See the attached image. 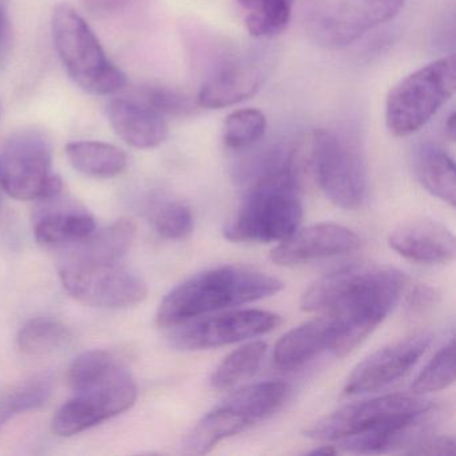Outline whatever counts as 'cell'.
Segmentation results:
<instances>
[{
  "mask_svg": "<svg viewBox=\"0 0 456 456\" xmlns=\"http://www.w3.org/2000/svg\"><path fill=\"white\" fill-rule=\"evenodd\" d=\"M405 284L407 276L399 269L354 264L316 280L301 296L300 306L308 314L335 319L338 332L330 351L344 357L388 316Z\"/></svg>",
  "mask_w": 456,
  "mask_h": 456,
  "instance_id": "1",
  "label": "cell"
},
{
  "mask_svg": "<svg viewBox=\"0 0 456 456\" xmlns=\"http://www.w3.org/2000/svg\"><path fill=\"white\" fill-rule=\"evenodd\" d=\"M284 289V282L248 266L223 265L207 269L170 290L159 304L157 322L177 327L231 306L271 297Z\"/></svg>",
  "mask_w": 456,
  "mask_h": 456,
  "instance_id": "2",
  "label": "cell"
},
{
  "mask_svg": "<svg viewBox=\"0 0 456 456\" xmlns=\"http://www.w3.org/2000/svg\"><path fill=\"white\" fill-rule=\"evenodd\" d=\"M300 188L289 159L266 170L245 194L224 236L232 242L261 244L287 239L303 220Z\"/></svg>",
  "mask_w": 456,
  "mask_h": 456,
  "instance_id": "3",
  "label": "cell"
},
{
  "mask_svg": "<svg viewBox=\"0 0 456 456\" xmlns=\"http://www.w3.org/2000/svg\"><path fill=\"white\" fill-rule=\"evenodd\" d=\"M52 34L66 73L82 90L93 95H113L126 86V74L111 62L94 31L73 6L55 7Z\"/></svg>",
  "mask_w": 456,
  "mask_h": 456,
  "instance_id": "4",
  "label": "cell"
},
{
  "mask_svg": "<svg viewBox=\"0 0 456 456\" xmlns=\"http://www.w3.org/2000/svg\"><path fill=\"white\" fill-rule=\"evenodd\" d=\"M455 89V55L427 63L389 90L386 101L387 129L395 137L415 134L452 98Z\"/></svg>",
  "mask_w": 456,
  "mask_h": 456,
  "instance_id": "5",
  "label": "cell"
},
{
  "mask_svg": "<svg viewBox=\"0 0 456 456\" xmlns=\"http://www.w3.org/2000/svg\"><path fill=\"white\" fill-rule=\"evenodd\" d=\"M304 167L336 207L359 209L367 196L364 161L354 143L333 130L320 129L303 146Z\"/></svg>",
  "mask_w": 456,
  "mask_h": 456,
  "instance_id": "6",
  "label": "cell"
},
{
  "mask_svg": "<svg viewBox=\"0 0 456 456\" xmlns=\"http://www.w3.org/2000/svg\"><path fill=\"white\" fill-rule=\"evenodd\" d=\"M405 0H304L301 20L312 41L343 49L394 20Z\"/></svg>",
  "mask_w": 456,
  "mask_h": 456,
  "instance_id": "7",
  "label": "cell"
},
{
  "mask_svg": "<svg viewBox=\"0 0 456 456\" xmlns=\"http://www.w3.org/2000/svg\"><path fill=\"white\" fill-rule=\"evenodd\" d=\"M63 183L53 170V146L38 129L10 135L0 151V189L20 201L57 199Z\"/></svg>",
  "mask_w": 456,
  "mask_h": 456,
  "instance_id": "8",
  "label": "cell"
},
{
  "mask_svg": "<svg viewBox=\"0 0 456 456\" xmlns=\"http://www.w3.org/2000/svg\"><path fill=\"white\" fill-rule=\"evenodd\" d=\"M58 271L65 289L93 308L127 309L148 297L145 280L119 263H85L63 257Z\"/></svg>",
  "mask_w": 456,
  "mask_h": 456,
  "instance_id": "9",
  "label": "cell"
},
{
  "mask_svg": "<svg viewBox=\"0 0 456 456\" xmlns=\"http://www.w3.org/2000/svg\"><path fill=\"white\" fill-rule=\"evenodd\" d=\"M434 408L421 395H386L338 408L314 421L305 436L319 442H338L392 421L428 415Z\"/></svg>",
  "mask_w": 456,
  "mask_h": 456,
  "instance_id": "10",
  "label": "cell"
},
{
  "mask_svg": "<svg viewBox=\"0 0 456 456\" xmlns=\"http://www.w3.org/2000/svg\"><path fill=\"white\" fill-rule=\"evenodd\" d=\"M137 396V383L132 373L121 367L106 380L76 392L53 418V432L62 437L81 434L121 415L133 407Z\"/></svg>",
  "mask_w": 456,
  "mask_h": 456,
  "instance_id": "11",
  "label": "cell"
},
{
  "mask_svg": "<svg viewBox=\"0 0 456 456\" xmlns=\"http://www.w3.org/2000/svg\"><path fill=\"white\" fill-rule=\"evenodd\" d=\"M281 322V316L273 312L239 309L177 325L172 328L169 340L181 351H201L257 338L276 330Z\"/></svg>",
  "mask_w": 456,
  "mask_h": 456,
  "instance_id": "12",
  "label": "cell"
},
{
  "mask_svg": "<svg viewBox=\"0 0 456 456\" xmlns=\"http://www.w3.org/2000/svg\"><path fill=\"white\" fill-rule=\"evenodd\" d=\"M272 61L263 54L229 58L202 82L197 94L199 108L224 109L253 97L271 73Z\"/></svg>",
  "mask_w": 456,
  "mask_h": 456,
  "instance_id": "13",
  "label": "cell"
},
{
  "mask_svg": "<svg viewBox=\"0 0 456 456\" xmlns=\"http://www.w3.org/2000/svg\"><path fill=\"white\" fill-rule=\"evenodd\" d=\"M431 341V333H415L373 352L349 373L344 394L375 392L399 380L423 356Z\"/></svg>",
  "mask_w": 456,
  "mask_h": 456,
  "instance_id": "14",
  "label": "cell"
},
{
  "mask_svg": "<svg viewBox=\"0 0 456 456\" xmlns=\"http://www.w3.org/2000/svg\"><path fill=\"white\" fill-rule=\"evenodd\" d=\"M360 237L351 229L332 223H320L296 229L271 252L277 265L296 266L346 255L359 249Z\"/></svg>",
  "mask_w": 456,
  "mask_h": 456,
  "instance_id": "15",
  "label": "cell"
},
{
  "mask_svg": "<svg viewBox=\"0 0 456 456\" xmlns=\"http://www.w3.org/2000/svg\"><path fill=\"white\" fill-rule=\"evenodd\" d=\"M388 245L407 260L426 265L451 263L456 253L452 232L429 217L411 218L395 226Z\"/></svg>",
  "mask_w": 456,
  "mask_h": 456,
  "instance_id": "16",
  "label": "cell"
},
{
  "mask_svg": "<svg viewBox=\"0 0 456 456\" xmlns=\"http://www.w3.org/2000/svg\"><path fill=\"white\" fill-rule=\"evenodd\" d=\"M106 114L117 135L132 148L149 151L167 140L165 117L138 98H113L106 105Z\"/></svg>",
  "mask_w": 456,
  "mask_h": 456,
  "instance_id": "17",
  "label": "cell"
},
{
  "mask_svg": "<svg viewBox=\"0 0 456 456\" xmlns=\"http://www.w3.org/2000/svg\"><path fill=\"white\" fill-rule=\"evenodd\" d=\"M336 330L338 327L330 314H320L293 328L277 341L273 351L274 365L284 372L300 370L322 352L330 351Z\"/></svg>",
  "mask_w": 456,
  "mask_h": 456,
  "instance_id": "18",
  "label": "cell"
},
{
  "mask_svg": "<svg viewBox=\"0 0 456 456\" xmlns=\"http://www.w3.org/2000/svg\"><path fill=\"white\" fill-rule=\"evenodd\" d=\"M410 164L416 181L428 193L455 207V162L442 146L432 142L418 143L411 151Z\"/></svg>",
  "mask_w": 456,
  "mask_h": 456,
  "instance_id": "19",
  "label": "cell"
},
{
  "mask_svg": "<svg viewBox=\"0 0 456 456\" xmlns=\"http://www.w3.org/2000/svg\"><path fill=\"white\" fill-rule=\"evenodd\" d=\"M137 226L132 218H121L111 225L95 229L86 240L68 248L66 258L85 263H121L132 248Z\"/></svg>",
  "mask_w": 456,
  "mask_h": 456,
  "instance_id": "20",
  "label": "cell"
},
{
  "mask_svg": "<svg viewBox=\"0 0 456 456\" xmlns=\"http://www.w3.org/2000/svg\"><path fill=\"white\" fill-rule=\"evenodd\" d=\"M253 423L229 408L218 405L204 416L189 432L183 442V452L191 455L209 453L218 443L247 431Z\"/></svg>",
  "mask_w": 456,
  "mask_h": 456,
  "instance_id": "21",
  "label": "cell"
},
{
  "mask_svg": "<svg viewBox=\"0 0 456 456\" xmlns=\"http://www.w3.org/2000/svg\"><path fill=\"white\" fill-rule=\"evenodd\" d=\"M97 229L94 217L82 210H58L39 218L34 228L37 241L45 247L69 248L86 240Z\"/></svg>",
  "mask_w": 456,
  "mask_h": 456,
  "instance_id": "22",
  "label": "cell"
},
{
  "mask_svg": "<svg viewBox=\"0 0 456 456\" xmlns=\"http://www.w3.org/2000/svg\"><path fill=\"white\" fill-rule=\"evenodd\" d=\"M289 384L282 381H263L250 384L229 395L220 405L249 419L253 424L273 415L289 399Z\"/></svg>",
  "mask_w": 456,
  "mask_h": 456,
  "instance_id": "23",
  "label": "cell"
},
{
  "mask_svg": "<svg viewBox=\"0 0 456 456\" xmlns=\"http://www.w3.org/2000/svg\"><path fill=\"white\" fill-rule=\"evenodd\" d=\"M66 156L74 169L94 178H113L126 170L129 159L122 149L101 141L68 143Z\"/></svg>",
  "mask_w": 456,
  "mask_h": 456,
  "instance_id": "24",
  "label": "cell"
},
{
  "mask_svg": "<svg viewBox=\"0 0 456 456\" xmlns=\"http://www.w3.org/2000/svg\"><path fill=\"white\" fill-rule=\"evenodd\" d=\"M245 14V28L253 38L280 36L292 20L296 0H237Z\"/></svg>",
  "mask_w": 456,
  "mask_h": 456,
  "instance_id": "25",
  "label": "cell"
},
{
  "mask_svg": "<svg viewBox=\"0 0 456 456\" xmlns=\"http://www.w3.org/2000/svg\"><path fill=\"white\" fill-rule=\"evenodd\" d=\"M71 338L70 328L60 320L37 317L20 328L17 343L23 354L41 356L65 348Z\"/></svg>",
  "mask_w": 456,
  "mask_h": 456,
  "instance_id": "26",
  "label": "cell"
},
{
  "mask_svg": "<svg viewBox=\"0 0 456 456\" xmlns=\"http://www.w3.org/2000/svg\"><path fill=\"white\" fill-rule=\"evenodd\" d=\"M266 352V343L252 341L231 352L216 368L210 378L213 388L229 389L245 380L256 372L263 362Z\"/></svg>",
  "mask_w": 456,
  "mask_h": 456,
  "instance_id": "27",
  "label": "cell"
},
{
  "mask_svg": "<svg viewBox=\"0 0 456 456\" xmlns=\"http://www.w3.org/2000/svg\"><path fill=\"white\" fill-rule=\"evenodd\" d=\"M52 394L53 380L47 375L34 376L18 384L0 400V428L14 416L46 405Z\"/></svg>",
  "mask_w": 456,
  "mask_h": 456,
  "instance_id": "28",
  "label": "cell"
},
{
  "mask_svg": "<svg viewBox=\"0 0 456 456\" xmlns=\"http://www.w3.org/2000/svg\"><path fill=\"white\" fill-rule=\"evenodd\" d=\"M154 231L167 240H183L194 231L191 208L178 200H159L149 210Z\"/></svg>",
  "mask_w": 456,
  "mask_h": 456,
  "instance_id": "29",
  "label": "cell"
},
{
  "mask_svg": "<svg viewBox=\"0 0 456 456\" xmlns=\"http://www.w3.org/2000/svg\"><path fill=\"white\" fill-rule=\"evenodd\" d=\"M265 114L257 109H240L226 117L223 126L224 143L232 151L250 148L265 134Z\"/></svg>",
  "mask_w": 456,
  "mask_h": 456,
  "instance_id": "30",
  "label": "cell"
},
{
  "mask_svg": "<svg viewBox=\"0 0 456 456\" xmlns=\"http://www.w3.org/2000/svg\"><path fill=\"white\" fill-rule=\"evenodd\" d=\"M121 367L118 360L110 352L92 349L74 360L69 370V381L74 391H82L110 378Z\"/></svg>",
  "mask_w": 456,
  "mask_h": 456,
  "instance_id": "31",
  "label": "cell"
},
{
  "mask_svg": "<svg viewBox=\"0 0 456 456\" xmlns=\"http://www.w3.org/2000/svg\"><path fill=\"white\" fill-rule=\"evenodd\" d=\"M455 381V343L451 340L443 346L421 372L416 376L411 389L413 394L426 395L442 391L452 386Z\"/></svg>",
  "mask_w": 456,
  "mask_h": 456,
  "instance_id": "32",
  "label": "cell"
},
{
  "mask_svg": "<svg viewBox=\"0 0 456 456\" xmlns=\"http://www.w3.org/2000/svg\"><path fill=\"white\" fill-rule=\"evenodd\" d=\"M135 98L164 117L188 116L199 108L196 101L191 100L180 90L159 86V85L141 87Z\"/></svg>",
  "mask_w": 456,
  "mask_h": 456,
  "instance_id": "33",
  "label": "cell"
},
{
  "mask_svg": "<svg viewBox=\"0 0 456 456\" xmlns=\"http://www.w3.org/2000/svg\"><path fill=\"white\" fill-rule=\"evenodd\" d=\"M455 440L448 435L420 434L403 452L408 455H452Z\"/></svg>",
  "mask_w": 456,
  "mask_h": 456,
  "instance_id": "34",
  "label": "cell"
},
{
  "mask_svg": "<svg viewBox=\"0 0 456 456\" xmlns=\"http://www.w3.org/2000/svg\"><path fill=\"white\" fill-rule=\"evenodd\" d=\"M439 298V292L435 288L428 287V285H416L408 293V308L413 312H423L424 309L436 305Z\"/></svg>",
  "mask_w": 456,
  "mask_h": 456,
  "instance_id": "35",
  "label": "cell"
},
{
  "mask_svg": "<svg viewBox=\"0 0 456 456\" xmlns=\"http://www.w3.org/2000/svg\"><path fill=\"white\" fill-rule=\"evenodd\" d=\"M133 0H82L85 9L92 14L105 15L124 10Z\"/></svg>",
  "mask_w": 456,
  "mask_h": 456,
  "instance_id": "36",
  "label": "cell"
},
{
  "mask_svg": "<svg viewBox=\"0 0 456 456\" xmlns=\"http://www.w3.org/2000/svg\"><path fill=\"white\" fill-rule=\"evenodd\" d=\"M308 453L309 455H336V453H338V448H336L335 445L330 444L320 445V447L309 451Z\"/></svg>",
  "mask_w": 456,
  "mask_h": 456,
  "instance_id": "37",
  "label": "cell"
},
{
  "mask_svg": "<svg viewBox=\"0 0 456 456\" xmlns=\"http://www.w3.org/2000/svg\"><path fill=\"white\" fill-rule=\"evenodd\" d=\"M445 135L450 138L451 141L455 140L456 134V116L455 113H451L448 117L447 121L444 125Z\"/></svg>",
  "mask_w": 456,
  "mask_h": 456,
  "instance_id": "38",
  "label": "cell"
},
{
  "mask_svg": "<svg viewBox=\"0 0 456 456\" xmlns=\"http://www.w3.org/2000/svg\"><path fill=\"white\" fill-rule=\"evenodd\" d=\"M7 30H9V25H7L6 15L0 10V45L4 44L6 39Z\"/></svg>",
  "mask_w": 456,
  "mask_h": 456,
  "instance_id": "39",
  "label": "cell"
},
{
  "mask_svg": "<svg viewBox=\"0 0 456 456\" xmlns=\"http://www.w3.org/2000/svg\"><path fill=\"white\" fill-rule=\"evenodd\" d=\"M0 212H2V196H0Z\"/></svg>",
  "mask_w": 456,
  "mask_h": 456,
  "instance_id": "40",
  "label": "cell"
},
{
  "mask_svg": "<svg viewBox=\"0 0 456 456\" xmlns=\"http://www.w3.org/2000/svg\"><path fill=\"white\" fill-rule=\"evenodd\" d=\"M0 116H2V106H0Z\"/></svg>",
  "mask_w": 456,
  "mask_h": 456,
  "instance_id": "41",
  "label": "cell"
}]
</instances>
